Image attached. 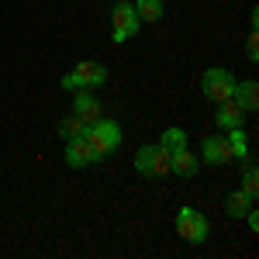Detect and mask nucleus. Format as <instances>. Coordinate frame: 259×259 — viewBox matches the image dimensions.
Here are the masks:
<instances>
[{
  "instance_id": "obj_7",
  "label": "nucleus",
  "mask_w": 259,
  "mask_h": 259,
  "mask_svg": "<svg viewBox=\"0 0 259 259\" xmlns=\"http://www.w3.org/2000/svg\"><path fill=\"white\" fill-rule=\"evenodd\" d=\"M169 173H173V177H183V180H194L200 173V159L190 152V145L169 149Z\"/></svg>"
},
{
  "instance_id": "obj_22",
  "label": "nucleus",
  "mask_w": 259,
  "mask_h": 259,
  "mask_svg": "<svg viewBox=\"0 0 259 259\" xmlns=\"http://www.w3.org/2000/svg\"><path fill=\"white\" fill-rule=\"evenodd\" d=\"M256 28H259V11L252 7V11H249V31H256Z\"/></svg>"
},
{
  "instance_id": "obj_2",
  "label": "nucleus",
  "mask_w": 259,
  "mask_h": 259,
  "mask_svg": "<svg viewBox=\"0 0 259 259\" xmlns=\"http://www.w3.org/2000/svg\"><path fill=\"white\" fill-rule=\"evenodd\" d=\"M177 232L183 242H190V245H204L207 235H211V218L197 211V207H190V204H183L177 211Z\"/></svg>"
},
{
  "instance_id": "obj_17",
  "label": "nucleus",
  "mask_w": 259,
  "mask_h": 259,
  "mask_svg": "<svg viewBox=\"0 0 259 259\" xmlns=\"http://www.w3.org/2000/svg\"><path fill=\"white\" fill-rule=\"evenodd\" d=\"M239 190H245L252 200L259 197V169H256V162H252V159H245V169H242V187H239Z\"/></svg>"
},
{
  "instance_id": "obj_12",
  "label": "nucleus",
  "mask_w": 259,
  "mask_h": 259,
  "mask_svg": "<svg viewBox=\"0 0 259 259\" xmlns=\"http://www.w3.org/2000/svg\"><path fill=\"white\" fill-rule=\"evenodd\" d=\"M73 114L90 124V121H97L104 111H100V100L94 97L90 90H76V97H73Z\"/></svg>"
},
{
  "instance_id": "obj_9",
  "label": "nucleus",
  "mask_w": 259,
  "mask_h": 259,
  "mask_svg": "<svg viewBox=\"0 0 259 259\" xmlns=\"http://www.w3.org/2000/svg\"><path fill=\"white\" fill-rule=\"evenodd\" d=\"M214 124H218L221 132H228V128H239V124H245V111H242L235 100H221V104H214Z\"/></svg>"
},
{
  "instance_id": "obj_16",
  "label": "nucleus",
  "mask_w": 259,
  "mask_h": 259,
  "mask_svg": "<svg viewBox=\"0 0 259 259\" xmlns=\"http://www.w3.org/2000/svg\"><path fill=\"white\" fill-rule=\"evenodd\" d=\"M80 135H87V121L76 118V114H69V118L59 121V139H80Z\"/></svg>"
},
{
  "instance_id": "obj_11",
  "label": "nucleus",
  "mask_w": 259,
  "mask_h": 259,
  "mask_svg": "<svg viewBox=\"0 0 259 259\" xmlns=\"http://www.w3.org/2000/svg\"><path fill=\"white\" fill-rule=\"evenodd\" d=\"M73 73L80 76L83 90H97V87H104V83H107V66H100V62H94V59H83Z\"/></svg>"
},
{
  "instance_id": "obj_5",
  "label": "nucleus",
  "mask_w": 259,
  "mask_h": 259,
  "mask_svg": "<svg viewBox=\"0 0 259 259\" xmlns=\"http://www.w3.org/2000/svg\"><path fill=\"white\" fill-rule=\"evenodd\" d=\"M139 28H142V21H139V14H135V4H132V0H118V4L111 7V41L121 45V41L135 38Z\"/></svg>"
},
{
  "instance_id": "obj_10",
  "label": "nucleus",
  "mask_w": 259,
  "mask_h": 259,
  "mask_svg": "<svg viewBox=\"0 0 259 259\" xmlns=\"http://www.w3.org/2000/svg\"><path fill=\"white\" fill-rule=\"evenodd\" d=\"M232 100L239 104L245 114H256V111H259V83L256 80H235Z\"/></svg>"
},
{
  "instance_id": "obj_19",
  "label": "nucleus",
  "mask_w": 259,
  "mask_h": 259,
  "mask_svg": "<svg viewBox=\"0 0 259 259\" xmlns=\"http://www.w3.org/2000/svg\"><path fill=\"white\" fill-rule=\"evenodd\" d=\"M245 56H249V62H259V31H249V38H245Z\"/></svg>"
},
{
  "instance_id": "obj_3",
  "label": "nucleus",
  "mask_w": 259,
  "mask_h": 259,
  "mask_svg": "<svg viewBox=\"0 0 259 259\" xmlns=\"http://www.w3.org/2000/svg\"><path fill=\"white\" fill-rule=\"evenodd\" d=\"M135 173L145 180H156V177H169V149L156 142V145H142L135 152Z\"/></svg>"
},
{
  "instance_id": "obj_21",
  "label": "nucleus",
  "mask_w": 259,
  "mask_h": 259,
  "mask_svg": "<svg viewBox=\"0 0 259 259\" xmlns=\"http://www.w3.org/2000/svg\"><path fill=\"white\" fill-rule=\"evenodd\" d=\"M245 225H249V228H252V232H259V211H256V204H252V207H249V211H245Z\"/></svg>"
},
{
  "instance_id": "obj_8",
  "label": "nucleus",
  "mask_w": 259,
  "mask_h": 259,
  "mask_svg": "<svg viewBox=\"0 0 259 259\" xmlns=\"http://www.w3.org/2000/svg\"><path fill=\"white\" fill-rule=\"evenodd\" d=\"M200 162H207V166H225V162H232L228 139H225V135H204V142H200Z\"/></svg>"
},
{
  "instance_id": "obj_18",
  "label": "nucleus",
  "mask_w": 259,
  "mask_h": 259,
  "mask_svg": "<svg viewBox=\"0 0 259 259\" xmlns=\"http://www.w3.org/2000/svg\"><path fill=\"white\" fill-rule=\"evenodd\" d=\"M159 142L166 145V149H183V145H190V139H187V132H183V128H177V124H169V128H162Z\"/></svg>"
},
{
  "instance_id": "obj_6",
  "label": "nucleus",
  "mask_w": 259,
  "mask_h": 259,
  "mask_svg": "<svg viewBox=\"0 0 259 259\" xmlns=\"http://www.w3.org/2000/svg\"><path fill=\"white\" fill-rule=\"evenodd\" d=\"M62 145H66V149H62V159H66L69 169H87V166L97 162L94 149H90V142L83 139V135H80V139H66Z\"/></svg>"
},
{
  "instance_id": "obj_1",
  "label": "nucleus",
  "mask_w": 259,
  "mask_h": 259,
  "mask_svg": "<svg viewBox=\"0 0 259 259\" xmlns=\"http://www.w3.org/2000/svg\"><path fill=\"white\" fill-rule=\"evenodd\" d=\"M83 139L90 142V149H94V156L100 159H107V156H114L121 149V142H124V132H121V124L118 121H111V118H104L100 114L97 121H90L87 124V135Z\"/></svg>"
},
{
  "instance_id": "obj_20",
  "label": "nucleus",
  "mask_w": 259,
  "mask_h": 259,
  "mask_svg": "<svg viewBox=\"0 0 259 259\" xmlns=\"http://www.w3.org/2000/svg\"><path fill=\"white\" fill-rule=\"evenodd\" d=\"M59 83H62V90H69V94H73V90H83V83H80V76H76V73H66Z\"/></svg>"
},
{
  "instance_id": "obj_4",
  "label": "nucleus",
  "mask_w": 259,
  "mask_h": 259,
  "mask_svg": "<svg viewBox=\"0 0 259 259\" xmlns=\"http://www.w3.org/2000/svg\"><path fill=\"white\" fill-rule=\"evenodd\" d=\"M232 90H235V73H232L228 66H211V69L200 76V94L211 100V104L228 100Z\"/></svg>"
},
{
  "instance_id": "obj_13",
  "label": "nucleus",
  "mask_w": 259,
  "mask_h": 259,
  "mask_svg": "<svg viewBox=\"0 0 259 259\" xmlns=\"http://www.w3.org/2000/svg\"><path fill=\"white\" fill-rule=\"evenodd\" d=\"M228 152H232V159H239V162H245V159H252L249 156V135H245V128H228Z\"/></svg>"
},
{
  "instance_id": "obj_14",
  "label": "nucleus",
  "mask_w": 259,
  "mask_h": 259,
  "mask_svg": "<svg viewBox=\"0 0 259 259\" xmlns=\"http://www.w3.org/2000/svg\"><path fill=\"white\" fill-rule=\"evenodd\" d=\"M252 204H256V200L249 197L245 190H232L228 200H225V214H228L232 221H242V218H245V211H249Z\"/></svg>"
},
{
  "instance_id": "obj_15",
  "label": "nucleus",
  "mask_w": 259,
  "mask_h": 259,
  "mask_svg": "<svg viewBox=\"0 0 259 259\" xmlns=\"http://www.w3.org/2000/svg\"><path fill=\"white\" fill-rule=\"evenodd\" d=\"M132 4H135V14H139L142 24L145 21H159L166 14V4L162 0H132Z\"/></svg>"
}]
</instances>
